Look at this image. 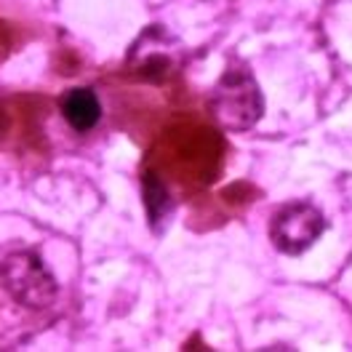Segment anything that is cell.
<instances>
[{"label": "cell", "instance_id": "obj_1", "mask_svg": "<svg viewBox=\"0 0 352 352\" xmlns=\"http://www.w3.org/2000/svg\"><path fill=\"white\" fill-rule=\"evenodd\" d=\"M262 91L245 67H232L221 75L211 94V112L221 129L245 131L262 118Z\"/></svg>", "mask_w": 352, "mask_h": 352}, {"label": "cell", "instance_id": "obj_2", "mask_svg": "<svg viewBox=\"0 0 352 352\" xmlns=\"http://www.w3.org/2000/svg\"><path fill=\"white\" fill-rule=\"evenodd\" d=\"M0 280L22 307L43 309L56 299V280L43 259L32 251L8 254L0 264Z\"/></svg>", "mask_w": 352, "mask_h": 352}, {"label": "cell", "instance_id": "obj_3", "mask_svg": "<svg viewBox=\"0 0 352 352\" xmlns=\"http://www.w3.org/2000/svg\"><path fill=\"white\" fill-rule=\"evenodd\" d=\"M326 230V217L309 203H288L275 211L270 224V238L275 248L288 256L305 254Z\"/></svg>", "mask_w": 352, "mask_h": 352}, {"label": "cell", "instance_id": "obj_4", "mask_svg": "<svg viewBox=\"0 0 352 352\" xmlns=\"http://www.w3.org/2000/svg\"><path fill=\"white\" fill-rule=\"evenodd\" d=\"M59 107H62V115H65L67 123L80 133L91 131L102 118L99 96L91 88H69L59 99Z\"/></svg>", "mask_w": 352, "mask_h": 352}, {"label": "cell", "instance_id": "obj_5", "mask_svg": "<svg viewBox=\"0 0 352 352\" xmlns=\"http://www.w3.org/2000/svg\"><path fill=\"white\" fill-rule=\"evenodd\" d=\"M144 206H147L153 224L163 221V217L171 211V195L163 187V182L157 179V174H144Z\"/></svg>", "mask_w": 352, "mask_h": 352}]
</instances>
